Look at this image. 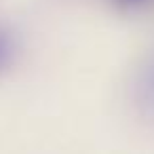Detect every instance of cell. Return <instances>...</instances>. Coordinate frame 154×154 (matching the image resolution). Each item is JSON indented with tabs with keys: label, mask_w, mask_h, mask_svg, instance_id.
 Masks as SVG:
<instances>
[{
	"label": "cell",
	"mask_w": 154,
	"mask_h": 154,
	"mask_svg": "<svg viewBox=\"0 0 154 154\" xmlns=\"http://www.w3.org/2000/svg\"><path fill=\"white\" fill-rule=\"evenodd\" d=\"M137 101L150 114H154V55L143 63L137 76Z\"/></svg>",
	"instance_id": "1"
},
{
	"label": "cell",
	"mask_w": 154,
	"mask_h": 154,
	"mask_svg": "<svg viewBox=\"0 0 154 154\" xmlns=\"http://www.w3.org/2000/svg\"><path fill=\"white\" fill-rule=\"evenodd\" d=\"M11 51H13L11 38H9L2 30H0V70L7 66V61H9V57H11Z\"/></svg>",
	"instance_id": "2"
},
{
	"label": "cell",
	"mask_w": 154,
	"mask_h": 154,
	"mask_svg": "<svg viewBox=\"0 0 154 154\" xmlns=\"http://www.w3.org/2000/svg\"><path fill=\"white\" fill-rule=\"evenodd\" d=\"M114 2H118L120 7H137V5L143 2V0H114Z\"/></svg>",
	"instance_id": "3"
}]
</instances>
